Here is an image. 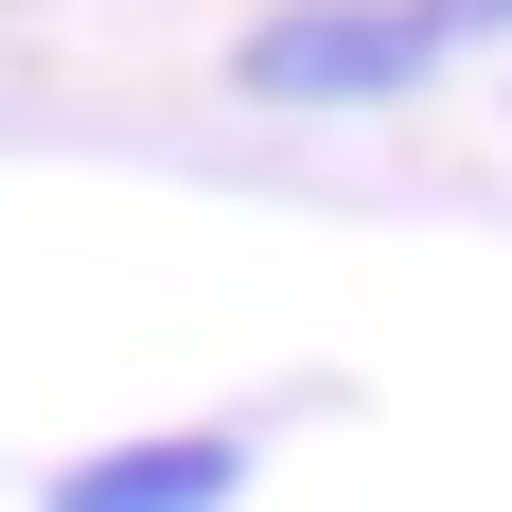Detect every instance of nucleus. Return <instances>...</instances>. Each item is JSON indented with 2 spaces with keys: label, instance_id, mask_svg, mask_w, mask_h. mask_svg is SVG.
Returning a JSON list of instances; mask_svg holds the SVG:
<instances>
[{
  "label": "nucleus",
  "instance_id": "3",
  "mask_svg": "<svg viewBox=\"0 0 512 512\" xmlns=\"http://www.w3.org/2000/svg\"><path fill=\"white\" fill-rule=\"evenodd\" d=\"M460 36H512V0H460Z\"/></svg>",
  "mask_w": 512,
  "mask_h": 512
},
{
  "label": "nucleus",
  "instance_id": "2",
  "mask_svg": "<svg viewBox=\"0 0 512 512\" xmlns=\"http://www.w3.org/2000/svg\"><path fill=\"white\" fill-rule=\"evenodd\" d=\"M248 495V442L230 424H177V442H106V460L53 477V512H230Z\"/></svg>",
  "mask_w": 512,
  "mask_h": 512
},
{
  "label": "nucleus",
  "instance_id": "1",
  "mask_svg": "<svg viewBox=\"0 0 512 512\" xmlns=\"http://www.w3.org/2000/svg\"><path fill=\"white\" fill-rule=\"evenodd\" d=\"M442 53H460V0H283L230 53V89H265V106H389Z\"/></svg>",
  "mask_w": 512,
  "mask_h": 512
}]
</instances>
